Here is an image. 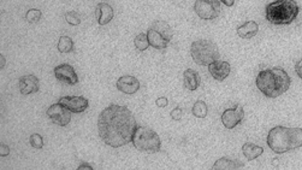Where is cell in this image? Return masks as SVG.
<instances>
[{"label":"cell","instance_id":"cell-1","mask_svg":"<svg viewBox=\"0 0 302 170\" xmlns=\"http://www.w3.org/2000/svg\"><path fill=\"white\" fill-rule=\"evenodd\" d=\"M137 127L135 117L125 106L111 103L99 116V135L106 145L114 149L132 142Z\"/></svg>","mask_w":302,"mask_h":170},{"label":"cell","instance_id":"cell-2","mask_svg":"<svg viewBox=\"0 0 302 170\" xmlns=\"http://www.w3.org/2000/svg\"><path fill=\"white\" fill-rule=\"evenodd\" d=\"M256 84L266 97L277 98L289 90L291 79L284 69L274 68L260 71L256 77Z\"/></svg>","mask_w":302,"mask_h":170},{"label":"cell","instance_id":"cell-3","mask_svg":"<svg viewBox=\"0 0 302 170\" xmlns=\"http://www.w3.org/2000/svg\"><path fill=\"white\" fill-rule=\"evenodd\" d=\"M268 146L273 152L282 154L302 147V128L275 127L268 132Z\"/></svg>","mask_w":302,"mask_h":170},{"label":"cell","instance_id":"cell-4","mask_svg":"<svg viewBox=\"0 0 302 170\" xmlns=\"http://www.w3.org/2000/svg\"><path fill=\"white\" fill-rule=\"evenodd\" d=\"M299 7L295 0H277L266 6V20L274 25H289L296 19Z\"/></svg>","mask_w":302,"mask_h":170},{"label":"cell","instance_id":"cell-5","mask_svg":"<svg viewBox=\"0 0 302 170\" xmlns=\"http://www.w3.org/2000/svg\"><path fill=\"white\" fill-rule=\"evenodd\" d=\"M132 142L136 150L147 154L158 153L161 148V139L157 133L146 127H137Z\"/></svg>","mask_w":302,"mask_h":170},{"label":"cell","instance_id":"cell-6","mask_svg":"<svg viewBox=\"0 0 302 170\" xmlns=\"http://www.w3.org/2000/svg\"><path fill=\"white\" fill-rule=\"evenodd\" d=\"M190 53L194 62L200 66H208L221 57L217 44L206 39L193 42Z\"/></svg>","mask_w":302,"mask_h":170},{"label":"cell","instance_id":"cell-7","mask_svg":"<svg viewBox=\"0 0 302 170\" xmlns=\"http://www.w3.org/2000/svg\"><path fill=\"white\" fill-rule=\"evenodd\" d=\"M147 36L150 45L154 49H166L173 38L172 28L167 21L155 20L148 28Z\"/></svg>","mask_w":302,"mask_h":170},{"label":"cell","instance_id":"cell-8","mask_svg":"<svg viewBox=\"0 0 302 170\" xmlns=\"http://www.w3.org/2000/svg\"><path fill=\"white\" fill-rule=\"evenodd\" d=\"M195 10L201 19L214 20L221 14V3L218 0H196Z\"/></svg>","mask_w":302,"mask_h":170},{"label":"cell","instance_id":"cell-9","mask_svg":"<svg viewBox=\"0 0 302 170\" xmlns=\"http://www.w3.org/2000/svg\"><path fill=\"white\" fill-rule=\"evenodd\" d=\"M46 114L52 123L60 127L67 126L72 119L70 110L59 102L51 105L47 110Z\"/></svg>","mask_w":302,"mask_h":170},{"label":"cell","instance_id":"cell-10","mask_svg":"<svg viewBox=\"0 0 302 170\" xmlns=\"http://www.w3.org/2000/svg\"><path fill=\"white\" fill-rule=\"evenodd\" d=\"M244 118V109L243 107L238 104L234 108L227 109L223 112L222 122L226 128L232 129L240 124Z\"/></svg>","mask_w":302,"mask_h":170},{"label":"cell","instance_id":"cell-11","mask_svg":"<svg viewBox=\"0 0 302 170\" xmlns=\"http://www.w3.org/2000/svg\"><path fill=\"white\" fill-rule=\"evenodd\" d=\"M56 78L69 85L76 84L79 82L77 74L72 66L63 64L58 65L54 70Z\"/></svg>","mask_w":302,"mask_h":170},{"label":"cell","instance_id":"cell-12","mask_svg":"<svg viewBox=\"0 0 302 170\" xmlns=\"http://www.w3.org/2000/svg\"><path fill=\"white\" fill-rule=\"evenodd\" d=\"M59 103L66 107L71 112H84L89 107V101L84 97H67L59 99Z\"/></svg>","mask_w":302,"mask_h":170},{"label":"cell","instance_id":"cell-13","mask_svg":"<svg viewBox=\"0 0 302 170\" xmlns=\"http://www.w3.org/2000/svg\"><path fill=\"white\" fill-rule=\"evenodd\" d=\"M117 88L122 93L133 95L140 90V82L135 76H123L117 80Z\"/></svg>","mask_w":302,"mask_h":170},{"label":"cell","instance_id":"cell-14","mask_svg":"<svg viewBox=\"0 0 302 170\" xmlns=\"http://www.w3.org/2000/svg\"><path fill=\"white\" fill-rule=\"evenodd\" d=\"M208 71L215 80L222 82L229 76L231 66L229 62L217 60L208 65Z\"/></svg>","mask_w":302,"mask_h":170},{"label":"cell","instance_id":"cell-15","mask_svg":"<svg viewBox=\"0 0 302 170\" xmlns=\"http://www.w3.org/2000/svg\"><path fill=\"white\" fill-rule=\"evenodd\" d=\"M40 88L39 80L33 75L21 76L19 79V89L21 94L29 95L35 94Z\"/></svg>","mask_w":302,"mask_h":170},{"label":"cell","instance_id":"cell-16","mask_svg":"<svg viewBox=\"0 0 302 170\" xmlns=\"http://www.w3.org/2000/svg\"><path fill=\"white\" fill-rule=\"evenodd\" d=\"M96 16L100 25L109 23L114 17V10L112 7L105 3H100L96 7Z\"/></svg>","mask_w":302,"mask_h":170},{"label":"cell","instance_id":"cell-17","mask_svg":"<svg viewBox=\"0 0 302 170\" xmlns=\"http://www.w3.org/2000/svg\"><path fill=\"white\" fill-rule=\"evenodd\" d=\"M183 76L184 87L188 90L195 91L199 88L201 79L199 72L193 69H187L184 72Z\"/></svg>","mask_w":302,"mask_h":170},{"label":"cell","instance_id":"cell-18","mask_svg":"<svg viewBox=\"0 0 302 170\" xmlns=\"http://www.w3.org/2000/svg\"><path fill=\"white\" fill-rule=\"evenodd\" d=\"M259 31V25L255 21H249L237 29V33L240 38L250 39L256 36Z\"/></svg>","mask_w":302,"mask_h":170},{"label":"cell","instance_id":"cell-19","mask_svg":"<svg viewBox=\"0 0 302 170\" xmlns=\"http://www.w3.org/2000/svg\"><path fill=\"white\" fill-rule=\"evenodd\" d=\"M243 162L231 158L223 157L212 165V169H237L244 167Z\"/></svg>","mask_w":302,"mask_h":170},{"label":"cell","instance_id":"cell-20","mask_svg":"<svg viewBox=\"0 0 302 170\" xmlns=\"http://www.w3.org/2000/svg\"><path fill=\"white\" fill-rule=\"evenodd\" d=\"M242 152L248 160L251 161L258 158L264 153V149L262 147L256 145L252 143H246L242 147Z\"/></svg>","mask_w":302,"mask_h":170},{"label":"cell","instance_id":"cell-21","mask_svg":"<svg viewBox=\"0 0 302 170\" xmlns=\"http://www.w3.org/2000/svg\"><path fill=\"white\" fill-rule=\"evenodd\" d=\"M74 43L68 36H61L58 44V49L62 53H69L73 51Z\"/></svg>","mask_w":302,"mask_h":170},{"label":"cell","instance_id":"cell-22","mask_svg":"<svg viewBox=\"0 0 302 170\" xmlns=\"http://www.w3.org/2000/svg\"><path fill=\"white\" fill-rule=\"evenodd\" d=\"M192 113L193 116L197 118H206L208 114V107L206 103L202 100L197 101L193 105Z\"/></svg>","mask_w":302,"mask_h":170},{"label":"cell","instance_id":"cell-23","mask_svg":"<svg viewBox=\"0 0 302 170\" xmlns=\"http://www.w3.org/2000/svg\"><path fill=\"white\" fill-rule=\"evenodd\" d=\"M134 45L136 49L141 51H144L148 49L150 46L149 43L147 34L141 33L135 37L134 39Z\"/></svg>","mask_w":302,"mask_h":170},{"label":"cell","instance_id":"cell-24","mask_svg":"<svg viewBox=\"0 0 302 170\" xmlns=\"http://www.w3.org/2000/svg\"><path fill=\"white\" fill-rule=\"evenodd\" d=\"M42 12L40 10L33 9L29 10L26 14V19L30 23H35L39 21L42 17Z\"/></svg>","mask_w":302,"mask_h":170},{"label":"cell","instance_id":"cell-25","mask_svg":"<svg viewBox=\"0 0 302 170\" xmlns=\"http://www.w3.org/2000/svg\"><path fill=\"white\" fill-rule=\"evenodd\" d=\"M65 20L67 23L72 25H77L81 23L79 14L74 11L67 13L65 14Z\"/></svg>","mask_w":302,"mask_h":170},{"label":"cell","instance_id":"cell-26","mask_svg":"<svg viewBox=\"0 0 302 170\" xmlns=\"http://www.w3.org/2000/svg\"><path fill=\"white\" fill-rule=\"evenodd\" d=\"M30 143L36 149H42L44 146L43 138L39 134H32L30 138Z\"/></svg>","mask_w":302,"mask_h":170},{"label":"cell","instance_id":"cell-27","mask_svg":"<svg viewBox=\"0 0 302 170\" xmlns=\"http://www.w3.org/2000/svg\"><path fill=\"white\" fill-rule=\"evenodd\" d=\"M182 115V110L180 107H176L171 110L170 112V117L173 120L180 121L181 120Z\"/></svg>","mask_w":302,"mask_h":170},{"label":"cell","instance_id":"cell-28","mask_svg":"<svg viewBox=\"0 0 302 170\" xmlns=\"http://www.w3.org/2000/svg\"><path fill=\"white\" fill-rule=\"evenodd\" d=\"M155 104L159 108H165L169 105V100L166 97H161L156 99Z\"/></svg>","mask_w":302,"mask_h":170},{"label":"cell","instance_id":"cell-29","mask_svg":"<svg viewBox=\"0 0 302 170\" xmlns=\"http://www.w3.org/2000/svg\"><path fill=\"white\" fill-rule=\"evenodd\" d=\"M10 151L8 146L6 145L5 144L1 143V146H0V156L6 157L9 156Z\"/></svg>","mask_w":302,"mask_h":170},{"label":"cell","instance_id":"cell-30","mask_svg":"<svg viewBox=\"0 0 302 170\" xmlns=\"http://www.w3.org/2000/svg\"><path fill=\"white\" fill-rule=\"evenodd\" d=\"M294 69H295L297 75L302 79V59L296 63Z\"/></svg>","mask_w":302,"mask_h":170},{"label":"cell","instance_id":"cell-31","mask_svg":"<svg viewBox=\"0 0 302 170\" xmlns=\"http://www.w3.org/2000/svg\"><path fill=\"white\" fill-rule=\"evenodd\" d=\"M224 5L227 7H232L235 3V0H219Z\"/></svg>","mask_w":302,"mask_h":170},{"label":"cell","instance_id":"cell-32","mask_svg":"<svg viewBox=\"0 0 302 170\" xmlns=\"http://www.w3.org/2000/svg\"><path fill=\"white\" fill-rule=\"evenodd\" d=\"M93 169V168L91 167V166L90 165H89L88 163H87V162H83V163L79 165V167H78L77 169Z\"/></svg>","mask_w":302,"mask_h":170},{"label":"cell","instance_id":"cell-33","mask_svg":"<svg viewBox=\"0 0 302 170\" xmlns=\"http://www.w3.org/2000/svg\"><path fill=\"white\" fill-rule=\"evenodd\" d=\"M0 66H1V69H3L6 65V59L4 58L2 54H1V58H0Z\"/></svg>","mask_w":302,"mask_h":170}]
</instances>
